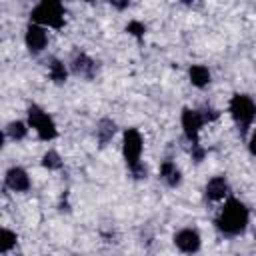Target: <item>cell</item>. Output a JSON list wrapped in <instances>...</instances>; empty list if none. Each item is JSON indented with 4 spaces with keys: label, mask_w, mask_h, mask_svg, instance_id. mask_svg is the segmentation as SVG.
Instances as JSON below:
<instances>
[{
    "label": "cell",
    "mask_w": 256,
    "mask_h": 256,
    "mask_svg": "<svg viewBox=\"0 0 256 256\" xmlns=\"http://www.w3.org/2000/svg\"><path fill=\"white\" fill-rule=\"evenodd\" d=\"M246 224H248V208L236 198L226 200V204L222 206V210H220V214L216 218V226L224 234L236 236V234L244 232Z\"/></svg>",
    "instance_id": "obj_1"
},
{
    "label": "cell",
    "mask_w": 256,
    "mask_h": 256,
    "mask_svg": "<svg viewBox=\"0 0 256 256\" xmlns=\"http://www.w3.org/2000/svg\"><path fill=\"white\" fill-rule=\"evenodd\" d=\"M32 24L38 26H52V28H62L64 26V8L60 2H40L36 8H32L30 12Z\"/></svg>",
    "instance_id": "obj_2"
},
{
    "label": "cell",
    "mask_w": 256,
    "mask_h": 256,
    "mask_svg": "<svg viewBox=\"0 0 256 256\" xmlns=\"http://www.w3.org/2000/svg\"><path fill=\"white\" fill-rule=\"evenodd\" d=\"M230 114L234 118V122L240 126L242 132H246V128L252 124L254 116H256V104L250 96L246 94H236L230 100Z\"/></svg>",
    "instance_id": "obj_3"
},
{
    "label": "cell",
    "mask_w": 256,
    "mask_h": 256,
    "mask_svg": "<svg viewBox=\"0 0 256 256\" xmlns=\"http://www.w3.org/2000/svg\"><path fill=\"white\" fill-rule=\"evenodd\" d=\"M28 122H30V126L38 132V136L42 138V140H52V138H56V124H54V120L42 110V108H38V106H30L28 108Z\"/></svg>",
    "instance_id": "obj_4"
},
{
    "label": "cell",
    "mask_w": 256,
    "mask_h": 256,
    "mask_svg": "<svg viewBox=\"0 0 256 256\" xmlns=\"http://www.w3.org/2000/svg\"><path fill=\"white\" fill-rule=\"evenodd\" d=\"M122 152H124V158H126V164L128 168L132 170L134 166L140 164V154H142V136L138 130L134 128H128L124 132V140H122Z\"/></svg>",
    "instance_id": "obj_5"
},
{
    "label": "cell",
    "mask_w": 256,
    "mask_h": 256,
    "mask_svg": "<svg viewBox=\"0 0 256 256\" xmlns=\"http://www.w3.org/2000/svg\"><path fill=\"white\" fill-rule=\"evenodd\" d=\"M204 124V116L198 112V110H190L186 108L182 112V128H184V134L186 138L192 142V144H198V132Z\"/></svg>",
    "instance_id": "obj_6"
},
{
    "label": "cell",
    "mask_w": 256,
    "mask_h": 256,
    "mask_svg": "<svg viewBox=\"0 0 256 256\" xmlns=\"http://www.w3.org/2000/svg\"><path fill=\"white\" fill-rule=\"evenodd\" d=\"M174 244H176L178 250H182L186 254H192L200 248V234L192 228H184L174 236Z\"/></svg>",
    "instance_id": "obj_7"
},
{
    "label": "cell",
    "mask_w": 256,
    "mask_h": 256,
    "mask_svg": "<svg viewBox=\"0 0 256 256\" xmlns=\"http://www.w3.org/2000/svg\"><path fill=\"white\" fill-rule=\"evenodd\" d=\"M46 42H48V36H46L44 26L30 24L26 28V46L30 52H42L46 48Z\"/></svg>",
    "instance_id": "obj_8"
},
{
    "label": "cell",
    "mask_w": 256,
    "mask_h": 256,
    "mask_svg": "<svg viewBox=\"0 0 256 256\" xmlns=\"http://www.w3.org/2000/svg\"><path fill=\"white\" fill-rule=\"evenodd\" d=\"M6 186L12 188L14 192H26L30 188V178H28L26 170L18 168V166H12L6 172Z\"/></svg>",
    "instance_id": "obj_9"
},
{
    "label": "cell",
    "mask_w": 256,
    "mask_h": 256,
    "mask_svg": "<svg viewBox=\"0 0 256 256\" xmlns=\"http://www.w3.org/2000/svg\"><path fill=\"white\" fill-rule=\"evenodd\" d=\"M228 194V182L224 176H214L206 184V198L208 200H222Z\"/></svg>",
    "instance_id": "obj_10"
},
{
    "label": "cell",
    "mask_w": 256,
    "mask_h": 256,
    "mask_svg": "<svg viewBox=\"0 0 256 256\" xmlns=\"http://www.w3.org/2000/svg\"><path fill=\"white\" fill-rule=\"evenodd\" d=\"M72 70H74L78 76L92 78L94 72H96V64H94V60L88 58L86 54H76L74 60H72Z\"/></svg>",
    "instance_id": "obj_11"
},
{
    "label": "cell",
    "mask_w": 256,
    "mask_h": 256,
    "mask_svg": "<svg viewBox=\"0 0 256 256\" xmlns=\"http://www.w3.org/2000/svg\"><path fill=\"white\" fill-rule=\"evenodd\" d=\"M160 178H162L168 186H178L180 180H182V174H180V170H178V166H176L174 162L166 160V162H162V166H160Z\"/></svg>",
    "instance_id": "obj_12"
},
{
    "label": "cell",
    "mask_w": 256,
    "mask_h": 256,
    "mask_svg": "<svg viewBox=\"0 0 256 256\" xmlns=\"http://www.w3.org/2000/svg\"><path fill=\"white\" fill-rule=\"evenodd\" d=\"M188 74H190V82L194 86H198V88H204L210 82V70L206 66H202V64H194Z\"/></svg>",
    "instance_id": "obj_13"
},
{
    "label": "cell",
    "mask_w": 256,
    "mask_h": 256,
    "mask_svg": "<svg viewBox=\"0 0 256 256\" xmlns=\"http://www.w3.org/2000/svg\"><path fill=\"white\" fill-rule=\"evenodd\" d=\"M114 132H116V124H114L112 120L104 118V120H100V122H98L96 134H98V140H100L102 144H106V142H108V140L114 136Z\"/></svg>",
    "instance_id": "obj_14"
},
{
    "label": "cell",
    "mask_w": 256,
    "mask_h": 256,
    "mask_svg": "<svg viewBox=\"0 0 256 256\" xmlns=\"http://www.w3.org/2000/svg\"><path fill=\"white\" fill-rule=\"evenodd\" d=\"M48 72H50V78H52L56 84H62V82L66 80V68H64V64H62L60 60H56V58L50 60Z\"/></svg>",
    "instance_id": "obj_15"
},
{
    "label": "cell",
    "mask_w": 256,
    "mask_h": 256,
    "mask_svg": "<svg viewBox=\"0 0 256 256\" xmlns=\"http://www.w3.org/2000/svg\"><path fill=\"white\" fill-rule=\"evenodd\" d=\"M16 246V234L12 232V230H8V228H4L2 232H0V252H10L12 248Z\"/></svg>",
    "instance_id": "obj_16"
},
{
    "label": "cell",
    "mask_w": 256,
    "mask_h": 256,
    "mask_svg": "<svg viewBox=\"0 0 256 256\" xmlns=\"http://www.w3.org/2000/svg\"><path fill=\"white\" fill-rule=\"evenodd\" d=\"M6 132H8V136H10L12 140H22L28 130H26V124H24V122L16 120V122H10V124H8Z\"/></svg>",
    "instance_id": "obj_17"
},
{
    "label": "cell",
    "mask_w": 256,
    "mask_h": 256,
    "mask_svg": "<svg viewBox=\"0 0 256 256\" xmlns=\"http://www.w3.org/2000/svg\"><path fill=\"white\" fill-rule=\"evenodd\" d=\"M42 164L48 168V170H58L62 166V160H60V154L56 150H48L44 156H42Z\"/></svg>",
    "instance_id": "obj_18"
},
{
    "label": "cell",
    "mask_w": 256,
    "mask_h": 256,
    "mask_svg": "<svg viewBox=\"0 0 256 256\" xmlns=\"http://www.w3.org/2000/svg\"><path fill=\"white\" fill-rule=\"evenodd\" d=\"M126 32H128V34H132V36H136V38H140V36H144L146 26H144L142 22H138V20H132V22H128Z\"/></svg>",
    "instance_id": "obj_19"
},
{
    "label": "cell",
    "mask_w": 256,
    "mask_h": 256,
    "mask_svg": "<svg viewBox=\"0 0 256 256\" xmlns=\"http://www.w3.org/2000/svg\"><path fill=\"white\" fill-rule=\"evenodd\" d=\"M250 152L256 156V130L252 132V138H250Z\"/></svg>",
    "instance_id": "obj_20"
}]
</instances>
